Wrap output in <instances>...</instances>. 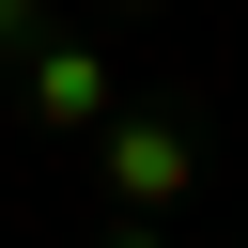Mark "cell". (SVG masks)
<instances>
[{"mask_svg":"<svg viewBox=\"0 0 248 248\" xmlns=\"http://www.w3.org/2000/svg\"><path fill=\"white\" fill-rule=\"evenodd\" d=\"M31 124H108V62L93 46H31Z\"/></svg>","mask_w":248,"mask_h":248,"instance_id":"2","label":"cell"},{"mask_svg":"<svg viewBox=\"0 0 248 248\" xmlns=\"http://www.w3.org/2000/svg\"><path fill=\"white\" fill-rule=\"evenodd\" d=\"M93 248H170V232H155V217H108V232H93Z\"/></svg>","mask_w":248,"mask_h":248,"instance_id":"4","label":"cell"},{"mask_svg":"<svg viewBox=\"0 0 248 248\" xmlns=\"http://www.w3.org/2000/svg\"><path fill=\"white\" fill-rule=\"evenodd\" d=\"M93 155H108V202H124V217H170V202H186V170H202V140H186L170 108H124V124H93Z\"/></svg>","mask_w":248,"mask_h":248,"instance_id":"1","label":"cell"},{"mask_svg":"<svg viewBox=\"0 0 248 248\" xmlns=\"http://www.w3.org/2000/svg\"><path fill=\"white\" fill-rule=\"evenodd\" d=\"M31 31H46V16H31V0H0V62H31Z\"/></svg>","mask_w":248,"mask_h":248,"instance_id":"3","label":"cell"}]
</instances>
